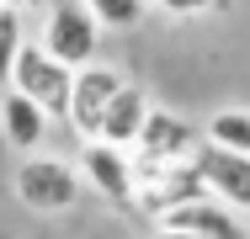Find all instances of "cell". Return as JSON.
I'll list each match as a JSON object with an SVG mask.
<instances>
[{
    "label": "cell",
    "mask_w": 250,
    "mask_h": 239,
    "mask_svg": "<svg viewBox=\"0 0 250 239\" xmlns=\"http://www.w3.org/2000/svg\"><path fill=\"white\" fill-rule=\"evenodd\" d=\"M16 202L21 207H32V213H69L75 202H80V186H85V176L64 159V154H27L21 165H16Z\"/></svg>",
    "instance_id": "cell-1"
},
{
    "label": "cell",
    "mask_w": 250,
    "mask_h": 239,
    "mask_svg": "<svg viewBox=\"0 0 250 239\" xmlns=\"http://www.w3.org/2000/svg\"><path fill=\"white\" fill-rule=\"evenodd\" d=\"M11 85L16 91H27L43 112H48L53 122H64V112H69V85H75V69L64 64V59H53L43 43H27L16 53V69H11Z\"/></svg>",
    "instance_id": "cell-2"
},
{
    "label": "cell",
    "mask_w": 250,
    "mask_h": 239,
    "mask_svg": "<svg viewBox=\"0 0 250 239\" xmlns=\"http://www.w3.org/2000/svg\"><path fill=\"white\" fill-rule=\"evenodd\" d=\"M38 43L48 48L53 59H64L69 69H80L101 48V21L85 11V0H53L48 16H43V38Z\"/></svg>",
    "instance_id": "cell-3"
},
{
    "label": "cell",
    "mask_w": 250,
    "mask_h": 239,
    "mask_svg": "<svg viewBox=\"0 0 250 239\" xmlns=\"http://www.w3.org/2000/svg\"><path fill=\"white\" fill-rule=\"evenodd\" d=\"M123 91V75L112 69V64H80L75 69V85H69V112H64V122L80 133V139H96L101 133V117H106V106H112V96Z\"/></svg>",
    "instance_id": "cell-4"
},
{
    "label": "cell",
    "mask_w": 250,
    "mask_h": 239,
    "mask_svg": "<svg viewBox=\"0 0 250 239\" xmlns=\"http://www.w3.org/2000/svg\"><path fill=\"white\" fill-rule=\"evenodd\" d=\"M197 143H202V133L187 117H176L165 106H149V117H144V128H139L128 154H133V165H165V159H192Z\"/></svg>",
    "instance_id": "cell-5"
},
{
    "label": "cell",
    "mask_w": 250,
    "mask_h": 239,
    "mask_svg": "<svg viewBox=\"0 0 250 239\" xmlns=\"http://www.w3.org/2000/svg\"><path fill=\"white\" fill-rule=\"evenodd\" d=\"M197 176L202 186L213 191L218 202H229L234 213H245L250 218V154H240V149H218V143H197Z\"/></svg>",
    "instance_id": "cell-6"
},
{
    "label": "cell",
    "mask_w": 250,
    "mask_h": 239,
    "mask_svg": "<svg viewBox=\"0 0 250 239\" xmlns=\"http://www.w3.org/2000/svg\"><path fill=\"white\" fill-rule=\"evenodd\" d=\"M80 170L85 186H96L112 207H133V154L106 139H80Z\"/></svg>",
    "instance_id": "cell-7"
},
{
    "label": "cell",
    "mask_w": 250,
    "mask_h": 239,
    "mask_svg": "<svg viewBox=\"0 0 250 239\" xmlns=\"http://www.w3.org/2000/svg\"><path fill=\"white\" fill-rule=\"evenodd\" d=\"M160 223H170V229H197V234H213V239H250L245 213H234V207L218 202L213 191H197V197L176 202Z\"/></svg>",
    "instance_id": "cell-8"
},
{
    "label": "cell",
    "mask_w": 250,
    "mask_h": 239,
    "mask_svg": "<svg viewBox=\"0 0 250 239\" xmlns=\"http://www.w3.org/2000/svg\"><path fill=\"white\" fill-rule=\"evenodd\" d=\"M48 128H53V117H48V112H43L27 91H16V85H11V91L0 96V133H5L11 149H21V154L43 149Z\"/></svg>",
    "instance_id": "cell-9"
},
{
    "label": "cell",
    "mask_w": 250,
    "mask_h": 239,
    "mask_svg": "<svg viewBox=\"0 0 250 239\" xmlns=\"http://www.w3.org/2000/svg\"><path fill=\"white\" fill-rule=\"evenodd\" d=\"M149 96L139 91V85H128L123 80V91L112 96V106H106V117H101V133L96 139L117 143V149H133V139H139V128H144V117H149Z\"/></svg>",
    "instance_id": "cell-10"
},
{
    "label": "cell",
    "mask_w": 250,
    "mask_h": 239,
    "mask_svg": "<svg viewBox=\"0 0 250 239\" xmlns=\"http://www.w3.org/2000/svg\"><path fill=\"white\" fill-rule=\"evenodd\" d=\"M202 139L218 143V149H240V154H250V106H218V112L202 122Z\"/></svg>",
    "instance_id": "cell-11"
},
{
    "label": "cell",
    "mask_w": 250,
    "mask_h": 239,
    "mask_svg": "<svg viewBox=\"0 0 250 239\" xmlns=\"http://www.w3.org/2000/svg\"><path fill=\"white\" fill-rule=\"evenodd\" d=\"M27 48V21H21V5L0 0V80L11 85V69H16V53Z\"/></svg>",
    "instance_id": "cell-12"
},
{
    "label": "cell",
    "mask_w": 250,
    "mask_h": 239,
    "mask_svg": "<svg viewBox=\"0 0 250 239\" xmlns=\"http://www.w3.org/2000/svg\"><path fill=\"white\" fill-rule=\"evenodd\" d=\"M85 11L96 16L101 27H112V32H123V27H139V21H144V11H149V0H85Z\"/></svg>",
    "instance_id": "cell-13"
},
{
    "label": "cell",
    "mask_w": 250,
    "mask_h": 239,
    "mask_svg": "<svg viewBox=\"0 0 250 239\" xmlns=\"http://www.w3.org/2000/svg\"><path fill=\"white\" fill-rule=\"evenodd\" d=\"M165 16H202V11H213L218 0H154Z\"/></svg>",
    "instance_id": "cell-14"
},
{
    "label": "cell",
    "mask_w": 250,
    "mask_h": 239,
    "mask_svg": "<svg viewBox=\"0 0 250 239\" xmlns=\"http://www.w3.org/2000/svg\"><path fill=\"white\" fill-rule=\"evenodd\" d=\"M154 239H213V234H197V229H170V223H160V234Z\"/></svg>",
    "instance_id": "cell-15"
},
{
    "label": "cell",
    "mask_w": 250,
    "mask_h": 239,
    "mask_svg": "<svg viewBox=\"0 0 250 239\" xmlns=\"http://www.w3.org/2000/svg\"><path fill=\"white\" fill-rule=\"evenodd\" d=\"M11 5H27V0H11Z\"/></svg>",
    "instance_id": "cell-16"
}]
</instances>
